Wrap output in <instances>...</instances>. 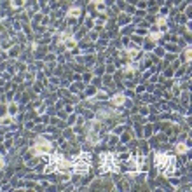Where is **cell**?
Returning a JSON list of instances; mask_svg holds the SVG:
<instances>
[{
  "label": "cell",
  "instance_id": "cell-1",
  "mask_svg": "<svg viewBox=\"0 0 192 192\" xmlns=\"http://www.w3.org/2000/svg\"><path fill=\"white\" fill-rule=\"evenodd\" d=\"M173 166H175V157H171V155H168V154H159L157 155V168H161L166 175L171 173Z\"/></svg>",
  "mask_w": 192,
  "mask_h": 192
},
{
  "label": "cell",
  "instance_id": "cell-2",
  "mask_svg": "<svg viewBox=\"0 0 192 192\" xmlns=\"http://www.w3.org/2000/svg\"><path fill=\"white\" fill-rule=\"evenodd\" d=\"M51 149H53L51 142H47V140H38L37 143H35V147H33V152L37 155H42V154H49Z\"/></svg>",
  "mask_w": 192,
  "mask_h": 192
},
{
  "label": "cell",
  "instance_id": "cell-3",
  "mask_svg": "<svg viewBox=\"0 0 192 192\" xmlns=\"http://www.w3.org/2000/svg\"><path fill=\"white\" fill-rule=\"evenodd\" d=\"M75 171H77V173H86V171H87V168H89V161H84V155H82V157H79V159H77V162H75Z\"/></svg>",
  "mask_w": 192,
  "mask_h": 192
},
{
  "label": "cell",
  "instance_id": "cell-4",
  "mask_svg": "<svg viewBox=\"0 0 192 192\" xmlns=\"http://www.w3.org/2000/svg\"><path fill=\"white\" fill-rule=\"evenodd\" d=\"M110 100H112V105L121 107V105H124V103H126V96H124L122 93H117V94H114Z\"/></svg>",
  "mask_w": 192,
  "mask_h": 192
},
{
  "label": "cell",
  "instance_id": "cell-5",
  "mask_svg": "<svg viewBox=\"0 0 192 192\" xmlns=\"http://www.w3.org/2000/svg\"><path fill=\"white\" fill-rule=\"evenodd\" d=\"M70 16H72V18H79V16H80V9H79V7L70 9Z\"/></svg>",
  "mask_w": 192,
  "mask_h": 192
},
{
  "label": "cell",
  "instance_id": "cell-6",
  "mask_svg": "<svg viewBox=\"0 0 192 192\" xmlns=\"http://www.w3.org/2000/svg\"><path fill=\"white\" fill-rule=\"evenodd\" d=\"M23 4H25V0H11V6L14 7V9H18V7H21Z\"/></svg>",
  "mask_w": 192,
  "mask_h": 192
},
{
  "label": "cell",
  "instance_id": "cell-7",
  "mask_svg": "<svg viewBox=\"0 0 192 192\" xmlns=\"http://www.w3.org/2000/svg\"><path fill=\"white\" fill-rule=\"evenodd\" d=\"M176 152H178V154H185L187 152V147L183 143H178L176 145Z\"/></svg>",
  "mask_w": 192,
  "mask_h": 192
},
{
  "label": "cell",
  "instance_id": "cell-8",
  "mask_svg": "<svg viewBox=\"0 0 192 192\" xmlns=\"http://www.w3.org/2000/svg\"><path fill=\"white\" fill-rule=\"evenodd\" d=\"M66 47H68V49L75 47V40H74V38H68V40H66Z\"/></svg>",
  "mask_w": 192,
  "mask_h": 192
},
{
  "label": "cell",
  "instance_id": "cell-9",
  "mask_svg": "<svg viewBox=\"0 0 192 192\" xmlns=\"http://www.w3.org/2000/svg\"><path fill=\"white\" fill-rule=\"evenodd\" d=\"M16 110H18V105H16V103L9 107V114H11V115H14V114H16Z\"/></svg>",
  "mask_w": 192,
  "mask_h": 192
},
{
  "label": "cell",
  "instance_id": "cell-10",
  "mask_svg": "<svg viewBox=\"0 0 192 192\" xmlns=\"http://www.w3.org/2000/svg\"><path fill=\"white\" fill-rule=\"evenodd\" d=\"M136 54H138L136 51H128V59H134L136 58Z\"/></svg>",
  "mask_w": 192,
  "mask_h": 192
},
{
  "label": "cell",
  "instance_id": "cell-11",
  "mask_svg": "<svg viewBox=\"0 0 192 192\" xmlns=\"http://www.w3.org/2000/svg\"><path fill=\"white\" fill-rule=\"evenodd\" d=\"M185 59H187V61H190V47L185 49Z\"/></svg>",
  "mask_w": 192,
  "mask_h": 192
},
{
  "label": "cell",
  "instance_id": "cell-12",
  "mask_svg": "<svg viewBox=\"0 0 192 192\" xmlns=\"http://www.w3.org/2000/svg\"><path fill=\"white\" fill-rule=\"evenodd\" d=\"M93 4H96V6L100 4V6H102V4H103V0H93Z\"/></svg>",
  "mask_w": 192,
  "mask_h": 192
},
{
  "label": "cell",
  "instance_id": "cell-13",
  "mask_svg": "<svg viewBox=\"0 0 192 192\" xmlns=\"http://www.w3.org/2000/svg\"><path fill=\"white\" fill-rule=\"evenodd\" d=\"M4 168V159H2V155H0V170Z\"/></svg>",
  "mask_w": 192,
  "mask_h": 192
}]
</instances>
